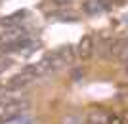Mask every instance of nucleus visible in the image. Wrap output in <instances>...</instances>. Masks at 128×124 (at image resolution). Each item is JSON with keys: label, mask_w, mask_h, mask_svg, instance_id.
<instances>
[{"label": "nucleus", "mask_w": 128, "mask_h": 124, "mask_svg": "<svg viewBox=\"0 0 128 124\" xmlns=\"http://www.w3.org/2000/svg\"><path fill=\"white\" fill-rule=\"evenodd\" d=\"M25 107H27V103L25 101H19V99H16V101H12V103H4V105H0V124L16 120L17 117L25 111Z\"/></svg>", "instance_id": "f257e3e1"}, {"label": "nucleus", "mask_w": 128, "mask_h": 124, "mask_svg": "<svg viewBox=\"0 0 128 124\" xmlns=\"http://www.w3.org/2000/svg\"><path fill=\"white\" fill-rule=\"evenodd\" d=\"M27 36H29V32H27L25 29H21L19 25H17V27H10L0 34V44L17 42V40H23V38H27Z\"/></svg>", "instance_id": "f03ea898"}, {"label": "nucleus", "mask_w": 128, "mask_h": 124, "mask_svg": "<svg viewBox=\"0 0 128 124\" xmlns=\"http://www.w3.org/2000/svg\"><path fill=\"white\" fill-rule=\"evenodd\" d=\"M34 46L31 38L27 36L23 40H17V42H10V44H2L0 46V55H6V54H14V52H23V50H29Z\"/></svg>", "instance_id": "7ed1b4c3"}, {"label": "nucleus", "mask_w": 128, "mask_h": 124, "mask_svg": "<svg viewBox=\"0 0 128 124\" xmlns=\"http://www.w3.org/2000/svg\"><path fill=\"white\" fill-rule=\"evenodd\" d=\"M94 36L92 34H84V36L80 38L78 46H76V54H78L80 59H90L92 54H94Z\"/></svg>", "instance_id": "20e7f679"}, {"label": "nucleus", "mask_w": 128, "mask_h": 124, "mask_svg": "<svg viewBox=\"0 0 128 124\" xmlns=\"http://www.w3.org/2000/svg\"><path fill=\"white\" fill-rule=\"evenodd\" d=\"M109 6H111L109 0H86L84 4H82V10L86 13H98V11L107 10Z\"/></svg>", "instance_id": "39448f33"}, {"label": "nucleus", "mask_w": 128, "mask_h": 124, "mask_svg": "<svg viewBox=\"0 0 128 124\" xmlns=\"http://www.w3.org/2000/svg\"><path fill=\"white\" fill-rule=\"evenodd\" d=\"M23 19H25V11H16V13H12V15L4 17V19H0V25H2V27H6V29L17 27Z\"/></svg>", "instance_id": "423d86ee"}, {"label": "nucleus", "mask_w": 128, "mask_h": 124, "mask_svg": "<svg viewBox=\"0 0 128 124\" xmlns=\"http://www.w3.org/2000/svg\"><path fill=\"white\" fill-rule=\"evenodd\" d=\"M113 54L120 57V59L128 61V38H122V40H117L115 46H113Z\"/></svg>", "instance_id": "0eeeda50"}, {"label": "nucleus", "mask_w": 128, "mask_h": 124, "mask_svg": "<svg viewBox=\"0 0 128 124\" xmlns=\"http://www.w3.org/2000/svg\"><path fill=\"white\" fill-rule=\"evenodd\" d=\"M58 52H59V55H61V59H63L65 63H71V61H73V48H71V46H63V48H59Z\"/></svg>", "instance_id": "6e6552de"}, {"label": "nucleus", "mask_w": 128, "mask_h": 124, "mask_svg": "<svg viewBox=\"0 0 128 124\" xmlns=\"http://www.w3.org/2000/svg\"><path fill=\"white\" fill-rule=\"evenodd\" d=\"M107 124H126V122H124V119L120 115H109L107 117Z\"/></svg>", "instance_id": "1a4fd4ad"}, {"label": "nucleus", "mask_w": 128, "mask_h": 124, "mask_svg": "<svg viewBox=\"0 0 128 124\" xmlns=\"http://www.w3.org/2000/svg\"><path fill=\"white\" fill-rule=\"evenodd\" d=\"M86 124H107V120H102V119H98L96 115H94V117L88 119V122H86Z\"/></svg>", "instance_id": "9d476101"}, {"label": "nucleus", "mask_w": 128, "mask_h": 124, "mask_svg": "<svg viewBox=\"0 0 128 124\" xmlns=\"http://www.w3.org/2000/svg\"><path fill=\"white\" fill-rule=\"evenodd\" d=\"M10 65H12L10 59H0V73H4V71L10 67Z\"/></svg>", "instance_id": "9b49d317"}, {"label": "nucleus", "mask_w": 128, "mask_h": 124, "mask_svg": "<svg viewBox=\"0 0 128 124\" xmlns=\"http://www.w3.org/2000/svg\"><path fill=\"white\" fill-rule=\"evenodd\" d=\"M52 2H54L56 6H67V4L71 2V0H52Z\"/></svg>", "instance_id": "f8f14e48"}, {"label": "nucleus", "mask_w": 128, "mask_h": 124, "mask_svg": "<svg viewBox=\"0 0 128 124\" xmlns=\"http://www.w3.org/2000/svg\"><path fill=\"white\" fill-rule=\"evenodd\" d=\"M124 73L128 75V61H126V65H124Z\"/></svg>", "instance_id": "ddd939ff"}]
</instances>
